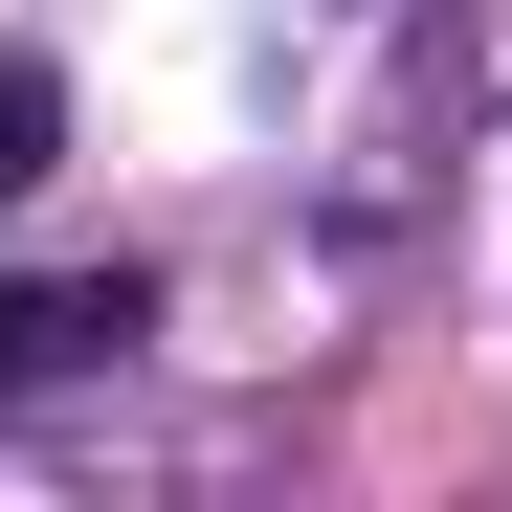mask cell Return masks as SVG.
Instances as JSON below:
<instances>
[{
    "mask_svg": "<svg viewBox=\"0 0 512 512\" xmlns=\"http://www.w3.org/2000/svg\"><path fill=\"white\" fill-rule=\"evenodd\" d=\"M112 334H134V290H112V268H90V290H23V268H0V401L67 379V357H112Z\"/></svg>",
    "mask_w": 512,
    "mask_h": 512,
    "instance_id": "1",
    "label": "cell"
},
{
    "mask_svg": "<svg viewBox=\"0 0 512 512\" xmlns=\"http://www.w3.org/2000/svg\"><path fill=\"white\" fill-rule=\"evenodd\" d=\"M45 134H67V90H45V67H23V45H0V201H23V179H45Z\"/></svg>",
    "mask_w": 512,
    "mask_h": 512,
    "instance_id": "2",
    "label": "cell"
}]
</instances>
